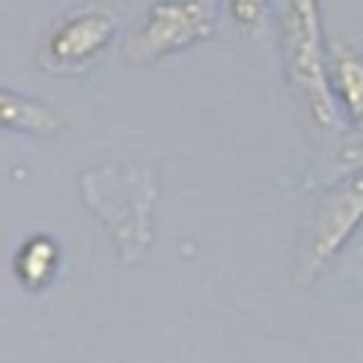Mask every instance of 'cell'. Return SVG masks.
<instances>
[{
  "mask_svg": "<svg viewBox=\"0 0 363 363\" xmlns=\"http://www.w3.org/2000/svg\"><path fill=\"white\" fill-rule=\"evenodd\" d=\"M329 77L340 94V102L349 111V119L354 122L357 133H363V57L346 45H335L329 60Z\"/></svg>",
  "mask_w": 363,
  "mask_h": 363,
  "instance_id": "cell-6",
  "label": "cell"
},
{
  "mask_svg": "<svg viewBox=\"0 0 363 363\" xmlns=\"http://www.w3.org/2000/svg\"><path fill=\"white\" fill-rule=\"evenodd\" d=\"M62 125L60 113H54L45 102L23 96L17 91L0 88V128L3 130H20L34 136H51Z\"/></svg>",
  "mask_w": 363,
  "mask_h": 363,
  "instance_id": "cell-5",
  "label": "cell"
},
{
  "mask_svg": "<svg viewBox=\"0 0 363 363\" xmlns=\"http://www.w3.org/2000/svg\"><path fill=\"white\" fill-rule=\"evenodd\" d=\"M363 221V170L349 173L315 210V221L303 247V272H318L332 261Z\"/></svg>",
  "mask_w": 363,
  "mask_h": 363,
  "instance_id": "cell-3",
  "label": "cell"
},
{
  "mask_svg": "<svg viewBox=\"0 0 363 363\" xmlns=\"http://www.w3.org/2000/svg\"><path fill=\"white\" fill-rule=\"evenodd\" d=\"M116 23L108 11H79L60 23V28L48 40V57L57 65H77L94 57L113 34Z\"/></svg>",
  "mask_w": 363,
  "mask_h": 363,
  "instance_id": "cell-4",
  "label": "cell"
},
{
  "mask_svg": "<svg viewBox=\"0 0 363 363\" xmlns=\"http://www.w3.org/2000/svg\"><path fill=\"white\" fill-rule=\"evenodd\" d=\"M335 170L340 176H349V173H357L363 170V133L352 136L340 150H337V159H335Z\"/></svg>",
  "mask_w": 363,
  "mask_h": 363,
  "instance_id": "cell-9",
  "label": "cell"
},
{
  "mask_svg": "<svg viewBox=\"0 0 363 363\" xmlns=\"http://www.w3.org/2000/svg\"><path fill=\"white\" fill-rule=\"evenodd\" d=\"M57 247L51 238H28L17 255V269L28 284H43L57 267Z\"/></svg>",
  "mask_w": 363,
  "mask_h": 363,
  "instance_id": "cell-7",
  "label": "cell"
},
{
  "mask_svg": "<svg viewBox=\"0 0 363 363\" xmlns=\"http://www.w3.org/2000/svg\"><path fill=\"white\" fill-rule=\"evenodd\" d=\"M213 28V9L204 0H159L130 34L125 57L130 62H156L179 48L207 40Z\"/></svg>",
  "mask_w": 363,
  "mask_h": 363,
  "instance_id": "cell-2",
  "label": "cell"
},
{
  "mask_svg": "<svg viewBox=\"0 0 363 363\" xmlns=\"http://www.w3.org/2000/svg\"><path fill=\"white\" fill-rule=\"evenodd\" d=\"M230 17L250 34H255L264 26L267 17V0H221Z\"/></svg>",
  "mask_w": 363,
  "mask_h": 363,
  "instance_id": "cell-8",
  "label": "cell"
},
{
  "mask_svg": "<svg viewBox=\"0 0 363 363\" xmlns=\"http://www.w3.org/2000/svg\"><path fill=\"white\" fill-rule=\"evenodd\" d=\"M284 31H286L289 77L301 91L312 119L323 128H337V105L329 82L318 0H286Z\"/></svg>",
  "mask_w": 363,
  "mask_h": 363,
  "instance_id": "cell-1",
  "label": "cell"
}]
</instances>
